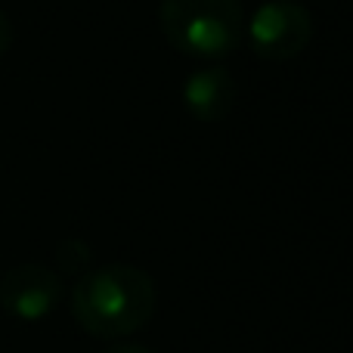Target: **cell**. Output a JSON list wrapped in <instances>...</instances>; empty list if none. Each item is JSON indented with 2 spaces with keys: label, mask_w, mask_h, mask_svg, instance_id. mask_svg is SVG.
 <instances>
[{
  "label": "cell",
  "mask_w": 353,
  "mask_h": 353,
  "mask_svg": "<svg viewBox=\"0 0 353 353\" xmlns=\"http://www.w3.org/2000/svg\"><path fill=\"white\" fill-rule=\"evenodd\" d=\"M183 105L201 124H217L236 105V81L226 68H195L183 81Z\"/></svg>",
  "instance_id": "cell-5"
},
{
  "label": "cell",
  "mask_w": 353,
  "mask_h": 353,
  "mask_svg": "<svg viewBox=\"0 0 353 353\" xmlns=\"http://www.w3.org/2000/svg\"><path fill=\"white\" fill-rule=\"evenodd\" d=\"M90 261H93V251L84 239H65L56 248V263H59V270L65 276H78L81 279L84 273H90Z\"/></svg>",
  "instance_id": "cell-6"
},
{
  "label": "cell",
  "mask_w": 353,
  "mask_h": 353,
  "mask_svg": "<svg viewBox=\"0 0 353 353\" xmlns=\"http://www.w3.org/2000/svg\"><path fill=\"white\" fill-rule=\"evenodd\" d=\"M155 301V282L146 270L109 263L74 282L72 316L93 338H124L152 319Z\"/></svg>",
  "instance_id": "cell-1"
},
{
  "label": "cell",
  "mask_w": 353,
  "mask_h": 353,
  "mask_svg": "<svg viewBox=\"0 0 353 353\" xmlns=\"http://www.w3.org/2000/svg\"><path fill=\"white\" fill-rule=\"evenodd\" d=\"M245 34L261 59L285 62L301 56L313 41V16L294 0H267L245 22Z\"/></svg>",
  "instance_id": "cell-3"
},
{
  "label": "cell",
  "mask_w": 353,
  "mask_h": 353,
  "mask_svg": "<svg viewBox=\"0 0 353 353\" xmlns=\"http://www.w3.org/2000/svg\"><path fill=\"white\" fill-rule=\"evenodd\" d=\"M62 298V279L43 263H19L0 279V307L12 319L37 323L50 316Z\"/></svg>",
  "instance_id": "cell-4"
},
{
  "label": "cell",
  "mask_w": 353,
  "mask_h": 353,
  "mask_svg": "<svg viewBox=\"0 0 353 353\" xmlns=\"http://www.w3.org/2000/svg\"><path fill=\"white\" fill-rule=\"evenodd\" d=\"M12 47V22L3 10H0V56H6Z\"/></svg>",
  "instance_id": "cell-7"
},
{
  "label": "cell",
  "mask_w": 353,
  "mask_h": 353,
  "mask_svg": "<svg viewBox=\"0 0 353 353\" xmlns=\"http://www.w3.org/2000/svg\"><path fill=\"white\" fill-rule=\"evenodd\" d=\"M103 353H149L146 347H140V344H115V347L103 350Z\"/></svg>",
  "instance_id": "cell-8"
},
{
  "label": "cell",
  "mask_w": 353,
  "mask_h": 353,
  "mask_svg": "<svg viewBox=\"0 0 353 353\" xmlns=\"http://www.w3.org/2000/svg\"><path fill=\"white\" fill-rule=\"evenodd\" d=\"M159 25L174 50L199 59H220L242 41L245 12L239 0H161Z\"/></svg>",
  "instance_id": "cell-2"
}]
</instances>
